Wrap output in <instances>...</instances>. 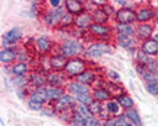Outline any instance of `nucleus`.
Wrapping results in <instances>:
<instances>
[{
	"mask_svg": "<svg viewBox=\"0 0 158 126\" xmlns=\"http://www.w3.org/2000/svg\"><path fill=\"white\" fill-rule=\"evenodd\" d=\"M102 9H104V10H106V13H107L108 16L110 18H114V15H116V12H117V9H116V7H114V5L113 3H106V5L102 6Z\"/></svg>",
	"mask_w": 158,
	"mask_h": 126,
	"instance_id": "42",
	"label": "nucleus"
},
{
	"mask_svg": "<svg viewBox=\"0 0 158 126\" xmlns=\"http://www.w3.org/2000/svg\"><path fill=\"white\" fill-rule=\"evenodd\" d=\"M145 91L154 97H158V81L154 82H145Z\"/></svg>",
	"mask_w": 158,
	"mask_h": 126,
	"instance_id": "36",
	"label": "nucleus"
},
{
	"mask_svg": "<svg viewBox=\"0 0 158 126\" xmlns=\"http://www.w3.org/2000/svg\"><path fill=\"white\" fill-rule=\"evenodd\" d=\"M114 43H107V41H89L86 44V50H85L84 57L85 59H92V60H98L100 57L106 56V54H113L114 53Z\"/></svg>",
	"mask_w": 158,
	"mask_h": 126,
	"instance_id": "2",
	"label": "nucleus"
},
{
	"mask_svg": "<svg viewBox=\"0 0 158 126\" xmlns=\"http://www.w3.org/2000/svg\"><path fill=\"white\" fill-rule=\"evenodd\" d=\"M116 119H117V123H118V126H123V125H126V123L129 122V120H127V117L124 116V113H122V115H120V116H117Z\"/></svg>",
	"mask_w": 158,
	"mask_h": 126,
	"instance_id": "46",
	"label": "nucleus"
},
{
	"mask_svg": "<svg viewBox=\"0 0 158 126\" xmlns=\"http://www.w3.org/2000/svg\"><path fill=\"white\" fill-rule=\"evenodd\" d=\"M89 68V62L82 56V57H73L69 59L68 63H66V68H64V74L68 75L69 79H76L79 75L85 72L86 69Z\"/></svg>",
	"mask_w": 158,
	"mask_h": 126,
	"instance_id": "4",
	"label": "nucleus"
},
{
	"mask_svg": "<svg viewBox=\"0 0 158 126\" xmlns=\"http://www.w3.org/2000/svg\"><path fill=\"white\" fill-rule=\"evenodd\" d=\"M78 106V101H76V97L70 92H64L62 97L56 100L54 103H51V107L54 109L57 115H60L63 111H69V110H73L75 107Z\"/></svg>",
	"mask_w": 158,
	"mask_h": 126,
	"instance_id": "6",
	"label": "nucleus"
},
{
	"mask_svg": "<svg viewBox=\"0 0 158 126\" xmlns=\"http://www.w3.org/2000/svg\"><path fill=\"white\" fill-rule=\"evenodd\" d=\"M139 48L143 50L147 54H149L151 57H158V43L154 40V38L141 41V43H139Z\"/></svg>",
	"mask_w": 158,
	"mask_h": 126,
	"instance_id": "21",
	"label": "nucleus"
},
{
	"mask_svg": "<svg viewBox=\"0 0 158 126\" xmlns=\"http://www.w3.org/2000/svg\"><path fill=\"white\" fill-rule=\"evenodd\" d=\"M116 100H117V103L122 106L123 111H126V110L133 109V107H135V101H133V97H132L130 94H127V92H123V94L117 95V97H116Z\"/></svg>",
	"mask_w": 158,
	"mask_h": 126,
	"instance_id": "26",
	"label": "nucleus"
},
{
	"mask_svg": "<svg viewBox=\"0 0 158 126\" xmlns=\"http://www.w3.org/2000/svg\"><path fill=\"white\" fill-rule=\"evenodd\" d=\"M56 46L53 38H50L48 35H38L34 38V48L40 56H50L54 53Z\"/></svg>",
	"mask_w": 158,
	"mask_h": 126,
	"instance_id": "5",
	"label": "nucleus"
},
{
	"mask_svg": "<svg viewBox=\"0 0 158 126\" xmlns=\"http://www.w3.org/2000/svg\"><path fill=\"white\" fill-rule=\"evenodd\" d=\"M86 50V44L84 41L76 40V38H66L60 41L56 46V53H60L64 57L73 59V57H82Z\"/></svg>",
	"mask_w": 158,
	"mask_h": 126,
	"instance_id": "1",
	"label": "nucleus"
},
{
	"mask_svg": "<svg viewBox=\"0 0 158 126\" xmlns=\"http://www.w3.org/2000/svg\"><path fill=\"white\" fill-rule=\"evenodd\" d=\"M47 82H48V85H51V86L64 88V86L68 85L69 78L63 70H50V72L47 74Z\"/></svg>",
	"mask_w": 158,
	"mask_h": 126,
	"instance_id": "12",
	"label": "nucleus"
},
{
	"mask_svg": "<svg viewBox=\"0 0 158 126\" xmlns=\"http://www.w3.org/2000/svg\"><path fill=\"white\" fill-rule=\"evenodd\" d=\"M45 91H47V95H48V100H50V104H51L62 97L63 94L66 92V90H64V88H57V86L47 85L45 86Z\"/></svg>",
	"mask_w": 158,
	"mask_h": 126,
	"instance_id": "29",
	"label": "nucleus"
},
{
	"mask_svg": "<svg viewBox=\"0 0 158 126\" xmlns=\"http://www.w3.org/2000/svg\"><path fill=\"white\" fill-rule=\"evenodd\" d=\"M104 126H118L117 119L116 117H110L107 120H104Z\"/></svg>",
	"mask_w": 158,
	"mask_h": 126,
	"instance_id": "48",
	"label": "nucleus"
},
{
	"mask_svg": "<svg viewBox=\"0 0 158 126\" xmlns=\"http://www.w3.org/2000/svg\"><path fill=\"white\" fill-rule=\"evenodd\" d=\"M22 40V29L21 27H13L2 35V48L5 47H16Z\"/></svg>",
	"mask_w": 158,
	"mask_h": 126,
	"instance_id": "8",
	"label": "nucleus"
},
{
	"mask_svg": "<svg viewBox=\"0 0 158 126\" xmlns=\"http://www.w3.org/2000/svg\"><path fill=\"white\" fill-rule=\"evenodd\" d=\"M73 110H75V111H78L81 116H84L86 120H88V119H91V117L94 116L92 113H91V110H89V107H88V106H82V104H78V106H76Z\"/></svg>",
	"mask_w": 158,
	"mask_h": 126,
	"instance_id": "35",
	"label": "nucleus"
},
{
	"mask_svg": "<svg viewBox=\"0 0 158 126\" xmlns=\"http://www.w3.org/2000/svg\"><path fill=\"white\" fill-rule=\"evenodd\" d=\"M18 62V46L16 47H5L0 50V63L3 66H12Z\"/></svg>",
	"mask_w": 158,
	"mask_h": 126,
	"instance_id": "13",
	"label": "nucleus"
},
{
	"mask_svg": "<svg viewBox=\"0 0 158 126\" xmlns=\"http://www.w3.org/2000/svg\"><path fill=\"white\" fill-rule=\"evenodd\" d=\"M113 43L116 47H120V48H124V50H127V48L133 46H139V41L136 38H132V37H127V35L123 34H116V32H114Z\"/></svg>",
	"mask_w": 158,
	"mask_h": 126,
	"instance_id": "18",
	"label": "nucleus"
},
{
	"mask_svg": "<svg viewBox=\"0 0 158 126\" xmlns=\"http://www.w3.org/2000/svg\"><path fill=\"white\" fill-rule=\"evenodd\" d=\"M142 79L145 81V82H154V81H158V72H154V70H148L143 74L142 76Z\"/></svg>",
	"mask_w": 158,
	"mask_h": 126,
	"instance_id": "41",
	"label": "nucleus"
},
{
	"mask_svg": "<svg viewBox=\"0 0 158 126\" xmlns=\"http://www.w3.org/2000/svg\"><path fill=\"white\" fill-rule=\"evenodd\" d=\"M64 7H66V12L73 15V16L85 12V3L81 2V0H66L64 2Z\"/></svg>",
	"mask_w": 158,
	"mask_h": 126,
	"instance_id": "22",
	"label": "nucleus"
},
{
	"mask_svg": "<svg viewBox=\"0 0 158 126\" xmlns=\"http://www.w3.org/2000/svg\"><path fill=\"white\" fill-rule=\"evenodd\" d=\"M92 23H94V21H92V16H91V13L88 10H85L75 16V29L88 31Z\"/></svg>",
	"mask_w": 158,
	"mask_h": 126,
	"instance_id": "16",
	"label": "nucleus"
},
{
	"mask_svg": "<svg viewBox=\"0 0 158 126\" xmlns=\"http://www.w3.org/2000/svg\"><path fill=\"white\" fill-rule=\"evenodd\" d=\"M106 86H107V90L110 92H111V95H113V98H116L117 95H120V94H123L124 88L122 84H118V82H110V81H107L106 82Z\"/></svg>",
	"mask_w": 158,
	"mask_h": 126,
	"instance_id": "30",
	"label": "nucleus"
},
{
	"mask_svg": "<svg viewBox=\"0 0 158 126\" xmlns=\"http://www.w3.org/2000/svg\"><path fill=\"white\" fill-rule=\"evenodd\" d=\"M28 84H29V90H34V88H44L48 85L47 82V74L41 72L38 69L31 70V74L28 75Z\"/></svg>",
	"mask_w": 158,
	"mask_h": 126,
	"instance_id": "11",
	"label": "nucleus"
},
{
	"mask_svg": "<svg viewBox=\"0 0 158 126\" xmlns=\"http://www.w3.org/2000/svg\"><path fill=\"white\" fill-rule=\"evenodd\" d=\"M100 75L101 74H98L97 72V68H88L85 72H82V74L79 75L78 78H76V81L78 82H81V84H84V85H88V86H92L95 85V82H97V79L100 78Z\"/></svg>",
	"mask_w": 158,
	"mask_h": 126,
	"instance_id": "14",
	"label": "nucleus"
},
{
	"mask_svg": "<svg viewBox=\"0 0 158 126\" xmlns=\"http://www.w3.org/2000/svg\"><path fill=\"white\" fill-rule=\"evenodd\" d=\"M88 107H89L91 113L95 116V117H98V115H100V113L102 111V109H104V104L100 103V101H95V100H94V101H92V103H91Z\"/></svg>",
	"mask_w": 158,
	"mask_h": 126,
	"instance_id": "38",
	"label": "nucleus"
},
{
	"mask_svg": "<svg viewBox=\"0 0 158 126\" xmlns=\"http://www.w3.org/2000/svg\"><path fill=\"white\" fill-rule=\"evenodd\" d=\"M123 126H135V125H133V123H130V122H127V123H126V125H123Z\"/></svg>",
	"mask_w": 158,
	"mask_h": 126,
	"instance_id": "49",
	"label": "nucleus"
},
{
	"mask_svg": "<svg viewBox=\"0 0 158 126\" xmlns=\"http://www.w3.org/2000/svg\"><path fill=\"white\" fill-rule=\"evenodd\" d=\"M43 115H45V116H57V113L54 111V109L51 107V104H47L44 109H43V111H41Z\"/></svg>",
	"mask_w": 158,
	"mask_h": 126,
	"instance_id": "44",
	"label": "nucleus"
},
{
	"mask_svg": "<svg viewBox=\"0 0 158 126\" xmlns=\"http://www.w3.org/2000/svg\"><path fill=\"white\" fill-rule=\"evenodd\" d=\"M28 98H32L35 101L38 103L44 104H50V100H48V95H47V91H45V86L44 88H34V90H29V97Z\"/></svg>",
	"mask_w": 158,
	"mask_h": 126,
	"instance_id": "23",
	"label": "nucleus"
},
{
	"mask_svg": "<svg viewBox=\"0 0 158 126\" xmlns=\"http://www.w3.org/2000/svg\"><path fill=\"white\" fill-rule=\"evenodd\" d=\"M34 59L31 57V53L27 47H18V62H23V63H28Z\"/></svg>",
	"mask_w": 158,
	"mask_h": 126,
	"instance_id": "31",
	"label": "nucleus"
},
{
	"mask_svg": "<svg viewBox=\"0 0 158 126\" xmlns=\"http://www.w3.org/2000/svg\"><path fill=\"white\" fill-rule=\"evenodd\" d=\"M104 78L110 82H120L122 81V76L118 74L117 70H114V69H108L106 70V74H104Z\"/></svg>",
	"mask_w": 158,
	"mask_h": 126,
	"instance_id": "34",
	"label": "nucleus"
},
{
	"mask_svg": "<svg viewBox=\"0 0 158 126\" xmlns=\"http://www.w3.org/2000/svg\"><path fill=\"white\" fill-rule=\"evenodd\" d=\"M69 126H86V119H85L84 116H81L78 111H75L72 113V119L69 122Z\"/></svg>",
	"mask_w": 158,
	"mask_h": 126,
	"instance_id": "33",
	"label": "nucleus"
},
{
	"mask_svg": "<svg viewBox=\"0 0 158 126\" xmlns=\"http://www.w3.org/2000/svg\"><path fill=\"white\" fill-rule=\"evenodd\" d=\"M155 23L149 22V23H136V28H135V38L139 43L145 40H149L152 38L154 32H155Z\"/></svg>",
	"mask_w": 158,
	"mask_h": 126,
	"instance_id": "9",
	"label": "nucleus"
},
{
	"mask_svg": "<svg viewBox=\"0 0 158 126\" xmlns=\"http://www.w3.org/2000/svg\"><path fill=\"white\" fill-rule=\"evenodd\" d=\"M135 72L142 78L143 74L147 72V66H145V65H141V63H135Z\"/></svg>",
	"mask_w": 158,
	"mask_h": 126,
	"instance_id": "43",
	"label": "nucleus"
},
{
	"mask_svg": "<svg viewBox=\"0 0 158 126\" xmlns=\"http://www.w3.org/2000/svg\"><path fill=\"white\" fill-rule=\"evenodd\" d=\"M106 109H107V111L110 113L111 117H117V116H120L123 113V109H122V106L117 103L116 98H111L110 101L106 103Z\"/></svg>",
	"mask_w": 158,
	"mask_h": 126,
	"instance_id": "28",
	"label": "nucleus"
},
{
	"mask_svg": "<svg viewBox=\"0 0 158 126\" xmlns=\"http://www.w3.org/2000/svg\"><path fill=\"white\" fill-rule=\"evenodd\" d=\"M91 16H92V21L95 23H108V21L111 19V18L108 16L106 10L102 9V7H95L94 10H91Z\"/></svg>",
	"mask_w": 158,
	"mask_h": 126,
	"instance_id": "25",
	"label": "nucleus"
},
{
	"mask_svg": "<svg viewBox=\"0 0 158 126\" xmlns=\"http://www.w3.org/2000/svg\"><path fill=\"white\" fill-rule=\"evenodd\" d=\"M136 23H149L157 18V10L148 5H139L135 9Z\"/></svg>",
	"mask_w": 158,
	"mask_h": 126,
	"instance_id": "7",
	"label": "nucleus"
},
{
	"mask_svg": "<svg viewBox=\"0 0 158 126\" xmlns=\"http://www.w3.org/2000/svg\"><path fill=\"white\" fill-rule=\"evenodd\" d=\"M113 28H114V32H116V34H123V35H127V37L135 38L136 23L133 25V23H116L114 22Z\"/></svg>",
	"mask_w": 158,
	"mask_h": 126,
	"instance_id": "24",
	"label": "nucleus"
},
{
	"mask_svg": "<svg viewBox=\"0 0 158 126\" xmlns=\"http://www.w3.org/2000/svg\"><path fill=\"white\" fill-rule=\"evenodd\" d=\"M27 106H28L29 110H32V111H43V109H44L45 106L44 104L38 103V101H35V100H32V98H28V101H27Z\"/></svg>",
	"mask_w": 158,
	"mask_h": 126,
	"instance_id": "39",
	"label": "nucleus"
},
{
	"mask_svg": "<svg viewBox=\"0 0 158 126\" xmlns=\"http://www.w3.org/2000/svg\"><path fill=\"white\" fill-rule=\"evenodd\" d=\"M123 113H124V116L127 117V120H129L130 123H133L135 126H143L142 117H141V115H139V111L136 110V107L126 110V111H123Z\"/></svg>",
	"mask_w": 158,
	"mask_h": 126,
	"instance_id": "27",
	"label": "nucleus"
},
{
	"mask_svg": "<svg viewBox=\"0 0 158 126\" xmlns=\"http://www.w3.org/2000/svg\"><path fill=\"white\" fill-rule=\"evenodd\" d=\"M18 97L19 98H25L27 95H29V88H23V90H16Z\"/></svg>",
	"mask_w": 158,
	"mask_h": 126,
	"instance_id": "47",
	"label": "nucleus"
},
{
	"mask_svg": "<svg viewBox=\"0 0 158 126\" xmlns=\"http://www.w3.org/2000/svg\"><path fill=\"white\" fill-rule=\"evenodd\" d=\"M13 85L16 86V90H23V88H29L28 76H22V78H13Z\"/></svg>",
	"mask_w": 158,
	"mask_h": 126,
	"instance_id": "37",
	"label": "nucleus"
},
{
	"mask_svg": "<svg viewBox=\"0 0 158 126\" xmlns=\"http://www.w3.org/2000/svg\"><path fill=\"white\" fill-rule=\"evenodd\" d=\"M88 34L92 38V41H107L113 43L114 38V28L113 25L108 23H92L88 29Z\"/></svg>",
	"mask_w": 158,
	"mask_h": 126,
	"instance_id": "3",
	"label": "nucleus"
},
{
	"mask_svg": "<svg viewBox=\"0 0 158 126\" xmlns=\"http://www.w3.org/2000/svg\"><path fill=\"white\" fill-rule=\"evenodd\" d=\"M91 95L92 98L95 100V101H100V103L106 104L107 101H110L113 95H111V92L107 90V86H100V88H92V92H91Z\"/></svg>",
	"mask_w": 158,
	"mask_h": 126,
	"instance_id": "20",
	"label": "nucleus"
},
{
	"mask_svg": "<svg viewBox=\"0 0 158 126\" xmlns=\"http://www.w3.org/2000/svg\"><path fill=\"white\" fill-rule=\"evenodd\" d=\"M152 59L154 57H151L149 54H147V53L143 52V50H141V48H138V52H136V54H135V63H141V65H145V66H147Z\"/></svg>",
	"mask_w": 158,
	"mask_h": 126,
	"instance_id": "32",
	"label": "nucleus"
},
{
	"mask_svg": "<svg viewBox=\"0 0 158 126\" xmlns=\"http://www.w3.org/2000/svg\"><path fill=\"white\" fill-rule=\"evenodd\" d=\"M76 101H78V104H82V106H89L94 101V98L91 94H82V95H76Z\"/></svg>",
	"mask_w": 158,
	"mask_h": 126,
	"instance_id": "40",
	"label": "nucleus"
},
{
	"mask_svg": "<svg viewBox=\"0 0 158 126\" xmlns=\"http://www.w3.org/2000/svg\"><path fill=\"white\" fill-rule=\"evenodd\" d=\"M69 59L64 57L60 53H53L48 56V65H50V70H64L66 68V63Z\"/></svg>",
	"mask_w": 158,
	"mask_h": 126,
	"instance_id": "19",
	"label": "nucleus"
},
{
	"mask_svg": "<svg viewBox=\"0 0 158 126\" xmlns=\"http://www.w3.org/2000/svg\"><path fill=\"white\" fill-rule=\"evenodd\" d=\"M64 3H62V0H48V3H47V6L50 7V9H57V7H60V6H63Z\"/></svg>",
	"mask_w": 158,
	"mask_h": 126,
	"instance_id": "45",
	"label": "nucleus"
},
{
	"mask_svg": "<svg viewBox=\"0 0 158 126\" xmlns=\"http://www.w3.org/2000/svg\"><path fill=\"white\" fill-rule=\"evenodd\" d=\"M64 90H66V92L73 94L75 97H76V95H82V94H91V92H92V88H91V86L84 85V84L78 82L76 79H69L68 85L64 86Z\"/></svg>",
	"mask_w": 158,
	"mask_h": 126,
	"instance_id": "15",
	"label": "nucleus"
},
{
	"mask_svg": "<svg viewBox=\"0 0 158 126\" xmlns=\"http://www.w3.org/2000/svg\"><path fill=\"white\" fill-rule=\"evenodd\" d=\"M136 7H123V9H117L116 15H114V22L116 23H136V15H135Z\"/></svg>",
	"mask_w": 158,
	"mask_h": 126,
	"instance_id": "10",
	"label": "nucleus"
},
{
	"mask_svg": "<svg viewBox=\"0 0 158 126\" xmlns=\"http://www.w3.org/2000/svg\"><path fill=\"white\" fill-rule=\"evenodd\" d=\"M9 68V74L13 76V78H22V76H28L31 74V66L28 63H23V62H16L13 63L12 66H7Z\"/></svg>",
	"mask_w": 158,
	"mask_h": 126,
	"instance_id": "17",
	"label": "nucleus"
}]
</instances>
